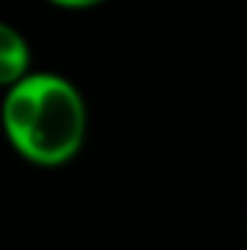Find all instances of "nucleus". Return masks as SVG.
Returning a JSON list of instances; mask_svg holds the SVG:
<instances>
[{
	"label": "nucleus",
	"instance_id": "2",
	"mask_svg": "<svg viewBox=\"0 0 247 250\" xmlns=\"http://www.w3.org/2000/svg\"><path fill=\"white\" fill-rule=\"evenodd\" d=\"M29 44L26 38L0 21V87L18 84L23 76H29Z\"/></svg>",
	"mask_w": 247,
	"mask_h": 250
},
{
	"label": "nucleus",
	"instance_id": "1",
	"mask_svg": "<svg viewBox=\"0 0 247 250\" xmlns=\"http://www.w3.org/2000/svg\"><path fill=\"white\" fill-rule=\"evenodd\" d=\"M12 148L44 169L70 163L87 137V105L73 82L56 73H29L6 87L0 105Z\"/></svg>",
	"mask_w": 247,
	"mask_h": 250
},
{
	"label": "nucleus",
	"instance_id": "3",
	"mask_svg": "<svg viewBox=\"0 0 247 250\" xmlns=\"http://www.w3.org/2000/svg\"><path fill=\"white\" fill-rule=\"evenodd\" d=\"M53 6H62V9H90V6H99L105 0H47Z\"/></svg>",
	"mask_w": 247,
	"mask_h": 250
}]
</instances>
